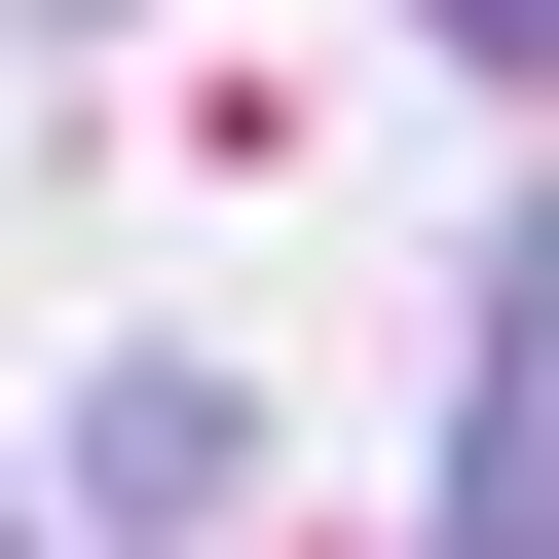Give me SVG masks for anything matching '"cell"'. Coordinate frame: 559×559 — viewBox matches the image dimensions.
<instances>
[{"mask_svg": "<svg viewBox=\"0 0 559 559\" xmlns=\"http://www.w3.org/2000/svg\"><path fill=\"white\" fill-rule=\"evenodd\" d=\"M0 559H38V485H0Z\"/></svg>", "mask_w": 559, "mask_h": 559, "instance_id": "4", "label": "cell"}, {"mask_svg": "<svg viewBox=\"0 0 559 559\" xmlns=\"http://www.w3.org/2000/svg\"><path fill=\"white\" fill-rule=\"evenodd\" d=\"M38 38H75V0H38Z\"/></svg>", "mask_w": 559, "mask_h": 559, "instance_id": "5", "label": "cell"}, {"mask_svg": "<svg viewBox=\"0 0 559 559\" xmlns=\"http://www.w3.org/2000/svg\"><path fill=\"white\" fill-rule=\"evenodd\" d=\"M411 38H448V75H559V0H411Z\"/></svg>", "mask_w": 559, "mask_h": 559, "instance_id": "3", "label": "cell"}, {"mask_svg": "<svg viewBox=\"0 0 559 559\" xmlns=\"http://www.w3.org/2000/svg\"><path fill=\"white\" fill-rule=\"evenodd\" d=\"M224 448H261L224 373H112V411H75V485H112V522H224Z\"/></svg>", "mask_w": 559, "mask_h": 559, "instance_id": "2", "label": "cell"}, {"mask_svg": "<svg viewBox=\"0 0 559 559\" xmlns=\"http://www.w3.org/2000/svg\"><path fill=\"white\" fill-rule=\"evenodd\" d=\"M448 559H559V261H522L485 373H448Z\"/></svg>", "mask_w": 559, "mask_h": 559, "instance_id": "1", "label": "cell"}]
</instances>
